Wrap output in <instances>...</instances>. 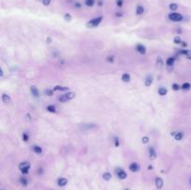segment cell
Segmentation results:
<instances>
[{"instance_id":"6da1fadb","label":"cell","mask_w":191,"mask_h":190,"mask_svg":"<svg viewBox=\"0 0 191 190\" xmlns=\"http://www.w3.org/2000/svg\"><path fill=\"white\" fill-rule=\"evenodd\" d=\"M103 19V16H99V17H97V18H94V19L90 20V22H87V23H86V26H87L88 28H94V27H97V26L102 22Z\"/></svg>"},{"instance_id":"7a4b0ae2","label":"cell","mask_w":191,"mask_h":190,"mask_svg":"<svg viewBox=\"0 0 191 190\" xmlns=\"http://www.w3.org/2000/svg\"><path fill=\"white\" fill-rule=\"evenodd\" d=\"M75 97H76V93H74V92H67V93L62 95V96L59 98V101H60L61 102H66L67 101L72 100V99H74Z\"/></svg>"},{"instance_id":"3957f363","label":"cell","mask_w":191,"mask_h":190,"mask_svg":"<svg viewBox=\"0 0 191 190\" xmlns=\"http://www.w3.org/2000/svg\"><path fill=\"white\" fill-rule=\"evenodd\" d=\"M169 19L172 22H181L183 20V16L180 13H176V12H172L169 14Z\"/></svg>"},{"instance_id":"277c9868","label":"cell","mask_w":191,"mask_h":190,"mask_svg":"<svg viewBox=\"0 0 191 190\" xmlns=\"http://www.w3.org/2000/svg\"><path fill=\"white\" fill-rule=\"evenodd\" d=\"M136 50L140 53V54H142V55H145L146 53V47L144 46V45H142V44H138L137 46H136Z\"/></svg>"},{"instance_id":"5b68a950","label":"cell","mask_w":191,"mask_h":190,"mask_svg":"<svg viewBox=\"0 0 191 190\" xmlns=\"http://www.w3.org/2000/svg\"><path fill=\"white\" fill-rule=\"evenodd\" d=\"M129 170H130L132 172H137V171L140 170V166H139L136 162H132V164H130Z\"/></svg>"},{"instance_id":"8992f818","label":"cell","mask_w":191,"mask_h":190,"mask_svg":"<svg viewBox=\"0 0 191 190\" xmlns=\"http://www.w3.org/2000/svg\"><path fill=\"white\" fill-rule=\"evenodd\" d=\"M155 184H156V186H157V189H161L163 187V180L160 178V177H157L155 180Z\"/></svg>"},{"instance_id":"52a82bcc","label":"cell","mask_w":191,"mask_h":190,"mask_svg":"<svg viewBox=\"0 0 191 190\" xmlns=\"http://www.w3.org/2000/svg\"><path fill=\"white\" fill-rule=\"evenodd\" d=\"M148 151H149V158H150V159L153 160V159H155V158L157 157V153L155 152V149H154L153 147H150Z\"/></svg>"},{"instance_id":"ba28073f","label":"cell","mask_w":191,"mask_h":190,"mask_svg":"<svg viewBox=\"0 0 191 190\" xmlns=\"http://www.w3.org/2000/svg\"><path fill=\"white\" fill-rule=\"evenodd\" d=\"M68 181L66 178H60L58 179V185L59 186H65L67 185Z\"/></svg>"},{"instance_id":"9c48e42d","label":"cell","mask_w":191,"mask_h":190,"mask_svg":"<svg viewBox=\"0 0 191 190\" xmlns=\"http://www.w3.org/2000/svg\"><path fill=\"white\" fill-rule=\"evenodd\" d=\"M117 174H118V177L119 179H121V180H124V179L127 178V173L122 170H119V171H118Z\"/></svg>"},{"instance_id":"30bf717a","label":"cell","mask_w":191,"mask_h":190,"mask_svg":"<svg viewBox=\"0 0 191 190\" xmlns=\"http://www.w3.org/2000/svg\"><path fill=\"white\" fill-rule=\"evenodd\" d=\"M27 168H31V164L27 161H24V162H22L20 165H19V169L20 171H22L23 169H27Z\"/></svg>"},{"instance_id":"8fae6325","label":"cell","mask_w":191,"mask_h":190,"mask_svg":"<svg viewBox=\"0 0 191 190\" xmlns=\"http://www.w3.org/2000/svg\"><path fill=\"white\" fill-rule=\"evenodd\" d=\"M157 93H158V95H160V96H165V95H167V93H168V90L166 88H164V87H161V88H159L158 90H157Z\"/></svg>"},{"instance_id":"7c38bea8","label":"cell","mask_w":191,"mask_h":190,"mask_svg":"<svg viewBox=\"0 0 191 190\" xmlns=\"http://www.w3.org/2000/svg\"><path fill=\"white\" fill-rule=\"evenodd\" d=\"M152 83H153V78L151 76L147 77L146 78V81H145V86L146 87H150L152 85Z\"/></svg>"},{"instance_id":"4fadbf2b","label":"cell","mask_w":191,"mask_h":190,"mask_svg":"<svg viewBox=\"0 0 191 190\" xmlns=\"http://www.w3.org/2000/svg\"><path fill=\"white\" fill-rule=\"evenodd\" d=\"M144 11H145V9L142 5H138L136 7V14L137 15H142L144 13Z\"/></svg>"},{"instance_id":"5bb4252c","label":"cell","mask_w":191,"mask_h":190,"mask_svg":"<svg viewBox=\"0 0 191 190\" xmlns=\"http://www.w3.org/2000/svg\"><path fill=\"white\" fill-rule=\"evenodd\" d=\"M10 101H11V99H10V95H8V94H2V102H3L8 103V102H10Z\"/></svg>"},{"instance_id":"9a60e30c","label":"cell","mask_w":191,"mask_h":190,"mask_svg":"<svg viewBox=\"0 0 191 190\" xmlns=\"http://www.w3.org/2000/svg\"><path fill=\"white\" fill-rule=\"evenodd\" d=\"M121 79L123 82H130L131 81V76L128 73H124L121 77Z\"/></svg>"},{"instance_id":"2e32d148","label":"cell","mask_w":191,"mask_h":190,"mask_svg":"<svg viewBox=\"0 0 191 190\" xmlns=\"http://www.w3.org/2000/svg\"><path fill=\"white\" fill-rule=\"evenodd\" d=\"M30 89H31V92H32V94L34 95V97H38L39 96V91H38L37 88H35L34 86H32L30 88Z\"/></svg>"},{"instance_id":"e0dca14e","label":"cell","mask_w":191,"mask_h":190,"mask_svg":"<svg viewBox=\"0 0 191 190\" xmlns=\"http://www.w3.org/2000/svg\"><path fill=\"white\" fill-rule=\"evenodd\" d=\"M174 61H175V59H174L173 57L168 58V59L166 60V64H167V66H172L173 63H174Z\"/></svg>"},{"instance_id":"ac0fdd59","label":"cell","mask_w":191,"mask_h":190,"mask_svg":"<svg viewBox=\"0 0 191 190\" xmlns=\"http://www.w3.org/2000/svg\"><path fill=\"white\" fill-rule=\"evenodd\" d=\"M53 90L54 91H56V90H61V91H66L68 90V87H63V86H55L54 88H53Z\"/></svg>"},{"instance_id":"d6986e66","label":"cell","mask_w":191,"mask_h":190,"mask_svg":"<svg viewBox=\"0 0 191 190\" xmlns=\"http://www.w3.org/2000/svg\"><path fill=\"white\" fill-rule=\"evenodd\" d=\"M156 64H157V66L158 67V68H162L164 63H163V61H162V58H161V57H157Z\"/></svg>"},{"instance_id":"ffe728a7","label":"cell","mask_w":191,"mask_h":190,"mask_svg":"<svg viewBox=\"0 0 191 190\" xmlns=\"http://www.w3.org/2000/svg\"><path fill=\"white\" fill-rule=\"evenodd\" d=\"M183 137H184V133L182 132H176L175 136H174V139L176 141H181L183 139Z\"/></svg>"},{"instance_id":"44dd1931","label":"cell","mask_w":191,"mask_h":190,"mask_svg":"<svg viewBox=\"0 0 191 190\" xmlns=\"http://www.w3.org/2000/svg\"><path fill=\"white\" fill-rule=\"evenodd\" d=\"M33 149H34V152L36 154H42V148L38 145H34L33 146Z\"/></svg>"},{"instance_id":"7402d4cb","label":"cell","mask_w":191,"mask_h":190,"mask_svg":"<svg viewBox=\"0 0 191 190\" xmlns=\"http://www.w3.org/2000/svg\"><path fill=\"white\" fill-rule=\"evenodd\" d=\"M103 178L104 179L105 181H110L111 178H112V175H111L110 172H104V173L103 174Z\"/></svg>"},{"instance_id":"603a6c76","label":"cell","mask_w":191,"mask_h":190,"mask_svg":"<svg viewBox=\"0 0 191 190\" xmlns=\"http://www.w3.org/2000/svg\"><path fill=\"white\" fill-rule=\"evenodd\" d=\"M47 110L49 112H50V113H55V112H56V107H55L54 105L50 104V105H48V106H47Z\"/></svg>"},{"instance_id":"cb8c5ba5","label":"cell","mask_w":191,"mask_h":190,"mask_svg":"<svg viewBox=\"0 0 191 190\" xmlns=\"http://www.w3.org/2000/svg\"><path fill=\"white\" fill-rule=\"evenodd\" d=\"M191 88V85L189 84V83H184L182 86H181V89H184V90H188V89H190Z\"/></svg>"},{"instance_id":"d4e9b609","label":"cell","mask_w":191,"mask_h":190,"mask_svg":"<svg viewBox=\"0 0 191 190\" xmlns=\"http://www.w3.org/2000/svg\"><path fill=\"white\" fill-rule=\"evenodd\" d=\"M179 53L180 54H183V55H186V56L191 55V51L186 50V49H179Z\"/></svg>"},{"instance_id":"484cf974","label":"cell","mask_w":191,"mask_h":190,"mask_svg":"<svg viewBox=\"0 0 191 190\" xmlns=\"http://www.w3.org/2000/svg\"><path fill=\"white\" fill-rule=\"evenodd\" d=\"M85 4L88 7H93V5L95 4V0H85Z\"/></svg>"},{"instance_id":"4316f807","label":"cell","mask_w":191,"mask_h":190,"mask_svg":"<svg viewBox=\"0 0 191 190\" xmlns=\"http://www.w3.org/2000/svg\"><path fill=\"white\" fill-rule=\"evenodd\" d=\"M169 8H170V10L171 11H175L178 9V6H177V4H175V3H171Z\"/></svg>"},{"instance_id":"83f0119b","label":"cell","mask_w":191,"mask_h":190,"mask_svg":"<svg viewBox=\"0 0 191 190\" xmlns=\"http://www.w3.org/2000/svg\"><path fill=\"white\" fill-rule=\"evenodd\" d=\"M173 42H174V44H182V40H181V37H180L179 35L175 36V37H174V39H173Z\"/></svg>"},{"instance_id":"f1b7e54d","label":"cell","mask_w":191,"mask_h":190,"mask_svg":"<svg viewBox=\"0 0 191 190\" xmlns=\"http://www.w3.org/2000/svg\"><path fill=\"white\" fill-rule=\"evenodd\" d=\"M20 183L23 185V186H26V185H28V181H27L25 178H23V177H22V178L20 179Z\"/></svg>"},{"instance_id":"f546056e","label":"cell","mask_w":191,"mask_h":190,"mask_svg":"<svg viewBox=\"0 0 191 190\" xmlns=\"http://www.w3.org/2000/svg\"><path fill=\"white\" fill-rule=\"evenodd\" d=\"M171 89H173L174 91H177V90H179V89H181V87H180L178 84L174 83V84H172V85H171Z\"/></svg>"},{"instance_id":"4dcf8cb0","label":"cell","mask_w":191,"mask_h":190,"mask_svg":"<svg viewBox=\"0 0 191 190\" xmlns=\"http://www.w3.org/2000/svg\"><path fill=\"white\" fill-rule=\"evenodd\" d=\"M45 94L47 96H52V95H53V90H52V89H47L45 90Z\"/></svg>"},{"instance_id":"1f68e13d","label":"cell","mask_w":191,"mask_h":190,"mask_svg":"<svg viewBox=\"0 0 191 190\" xmlns=\"http://www.w3.org/2000/svg\"><path fill=\"white\" fill-rule=\"evenodd\" d=\"M64 20H65L66 22H71L72 16H71L69 13H65V14H64Z\"/></svg>"},{"instance_id":"d6a6232c","label":"cell","mask_w":191,"mask_h":190,"mask_svg":"<svg viewBox=\"0 0 191 190\" xmlns=\"http://www.w3.org/2000/svg\"><path fill=\"white\" fill-rule=\"evenodd\" d=\"M142 143L145 144V145L148 144V143H149V138H148L147 136H144V137L142 138Z\"/></svg>"},{"instance_id":"836d02e7","label":"cell","mask_w":191,"mask_h":190,"mask_svg":"<svg viewBox=\"0 0 191 190\" xmlns=\"http://www.w3.org/2000/svg\"><path fill=\"white\" fill-rule=\"evenodd\" d=\"M117 6L118 8H121L123 6V0H117Z\"/></svg>"},{"instance_id":"e575fe53","label":"cell","mask_w":191,"mask_h":190,"mask_svg":"<svg viewBox=\"0 0 191 190\" xmlns=\"http://www.w3.org/2000/svg\"><path fill=\"white\" fill-rule=\"evenodd\" d=\"M28 139H29V136H28V134L27 133H23V140L24 142H27L28 141Z\"/></svg>"},{"instance_id":"d590c367","label":"cell","mask_w":191,"mask_h":190,"mask_svg":"<svg viewBox=\"0 0 191 190\" xmlns=\"http://www.w3.org/2000/svg\"><path fill=\"white\" fill-rule=\"evenodd\" d=\"M115 146H116V147H118V146H119V140H118V137L115 138Z\"/></svg>"},{"instance_id":"8d00e7d4","label":"cell","mask_w":191,"mask_h":190,"mask_svg":"<svg viewBox=\"0 0 191 190\" xmlns=\"http://www.w3.org/2000/svg\"><path fill=\"white\" fill-rule=\"evenodd\" d=\"M29 170H30V168H27V169H23V170H22L21 171H22L23 174H27V173L29 172Z\"/></svg>"},{"instance_id":"74e56055","label":"cell","mask_w":191,"mask_h":190,"mask_svg":"<svg viewBox=\"0 0 191 190\" xmlns=\"http://www.w3.org/2000/svg\"><path fill=\"white\" fill-rule=\"evenodd\" d=\"M42 2H43V4H44L45 6H49V5L50 4L51 0H42Z\"/></svg>"},{"instance_id":"f35d334b","label":"cell","mask_w":191,"mask_h":190,"mask_svg":"<svg viewBox=\"0 0 191 190\" xmlns=\"http://www.w3.org/2000/svg\"><path fill=\"white\" fill-rule=\"evenodd\" d=\"M106 60H107L109 63H113V62H114V57H113V56H108Z\"/></svg>"},{"instance_id":"ab89813d","label":"cell","mask_w":191,"mask_h":190,"mask_svg":"<svg viewBox=\"0 0 191 190\" xmlns=\"http://www.w3.org/2000/svg\"><path fill=\"white\" fill-rule=\"evenodd\" d=\"M122 15H123V14H122L121 12H117V13H116V16H117V17H121Z\"/></svg>"},{"instance_id":"60d3db41","label":"cell","mask_w":191,"mask_h":190,"mask_svg":"<svg viewBox=\"0 0 191 190\" xmlns=\"http://www.w3.org/2000/svg\"><path fill=\"white\" fill-rule=\"evenodd\" d=\"M47 43H48V44H50V43H51V38H50V37H47Z\"/></svg>"},{"instance_id":"b9f144b4","label":"cell","mask_w":191,"mask_h":190,"mask_svg":"<svg viewBox=\"0 0 191 190\" xmlns=\"http://www.w3.org/2000/svg\"><path fill=\"white\" fill-rule=\"evenodd\" d=\"M75 6H76V8H78V9H79L81 5H80V3H78V2H77V3L75 4Z\"/></svg>"},{"instance_id":"7bdbcfd3","label":"cell","mask_w":191,"mask_h":190,"mask_svg":"<svg viewBox=\"0 0 191 190\" xmlns=\"http://www.w3.org/2000/svg\"><path fill=\"white\" fill-rule=\"evenodd\" d=\"M147 170H148V171H152V170H153V166H152V165H148V166H147Z\"/></svg>"},{"instance_id":"ee69618b","label":"cell","mask_w":191,"mask_h":190,"mask_svg":"<svg viewBox=\"0 0 191 190\" xmlns=\"http://www.w3.org/2000/svg\"><path fill=\"white\" fill-rule=\"evenodd\" d=\"M182 46H183L184 48H186V47L187 46V43H186V42H182Z\"/></svg>"},{"instance_id":"f6af8a7d","label":"cell","mask_w":191,"mask_h":190,"mask_svg":"<svg viewBox=\"0 0 191 190\" xmlns=\"http://www.w3.org/2000/svg\"><path fill=\"white\" fill-rule=\"evenodd\" d=\"M3 75H4V73H3V70H2V68H1V69H0V76L3 77Z\"/></svg>"},{"instance_id":"bcb514c9","label":"cell","mask_w":191,"mask_h":190,"mask_svg":"<svg viewBox=\"0 0 191 190\" xmlns=\"http://www.w3.org/2000/svg\"><path fill=\"white\" fill-rule=\"evenodd\" d=\"M125 190H130V189H125Z\"/></svg>"}]
</instances>
